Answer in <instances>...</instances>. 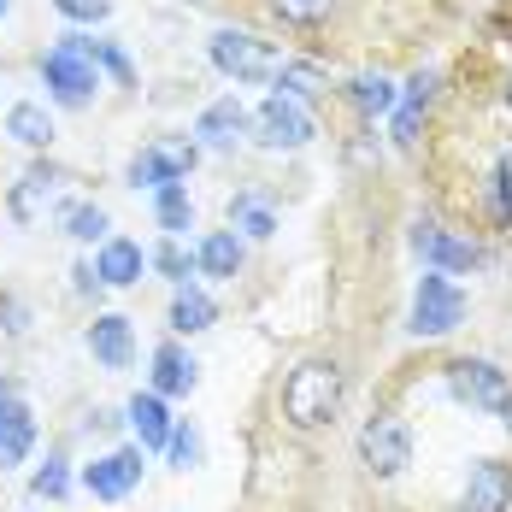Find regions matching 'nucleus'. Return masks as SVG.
Returning a JSON list of instances; mask_svg holds the SVG:
<instances>
[{
	"label": "nucleus",
	"mask_w": 512,
	"mask_h": 512,
	"mask_svg": "<svg viewBox=\"0 0 512 512\" xmlns=\"http://www.w3.org/2000/svg\"><path fill=\"white\" fill-rule=\"evenodd\" d=\"M342 407V365L336 359H301L283 383V418L295 430H318Z\"/></svg>",
	"instance_id": "1"
},
{
	"label": "nucleus",
	"mask_w": 512,
	"mask_h": 512,
	"mask_svg": "<svg viewBox=\"0 0 512 512\" xmlns=\"http://www.w3.org/2000/svg\"><path fill=\"white\" fill-rule=\"evenodd\" d=\"M42 77H48V89L59 106H89V95L101 89L95 65L83 59V36H59V48L42 53Z\"/></svg>",
	"instance_id": "2"
},
{
	"label": "nucleus",
	"mask_w": 512,
	"mask_h": 512,
	"mask_svg": "<svg viewBox=\"0 0 512 512\" xmlns=\"http://www.w3.org/2000/svg\"><path fill=\"white\" fill-rule=\"evenodd\" d=\"M359 460L371 477H401L412 465V430L407 418H395V412H377L365 430H359Z\"/></svg>",
	"instance_id": "3"
},
{
	"label": "nucleus",
	"mask_w": 512,
	"mask_h": 512,
	"mask_svg": "<svg viewBox=\"0 0 512 512\" xmlns=\"http://www.w3.org/2000/svg\"><path fill=\"white\" fill-rule=\"evenodd\" d=\"M212 65L224 77H236V83H271L277 77V53L248 30H218L212 36Z\"/></svg>",
	"instance_id": "4"
},
{
	"label": "nucleus",
	"mask_w": 512,
	"mask_h": 512,
	"mask_svg": "<svg viewBox=\"0 0 512 512\" xmlns=\"http://www.w3.org/2000/svg\"><path fill=\"white\" fill-rule=\"evenodd\" d=\"M460 318H465L460 283L442 277V271H430V277L418 283V295H412V330H418V336H448Z\"/></svg>",
	"instance_id": "5"
},
{
	"label": "nucleus",
	"mask_w": 512,
	"mask_h": 512,
	"mask_svg": "<svg viewBox=\"0 0 512 512\" xmlns=\"http://www.w3.org/2000/svg\"><path fill=\"white\" fill-rule=\"evenodd\" d=\"M448 383H454V395H460L465 407H477V412H501L512 401L507 371L489 365V359H454L448 365Z\"/></svg>",
	"instance_id": "6"
},
{
	"label": "nucleus",
	"mask_w": 512,
	"mask_h": 512,
	"mask_svg": "<svg viewBox=\"0 0 512 512\" xmlns=\"http://www.w3.org/2000/svg\"><path fill=\"white\" fill-rule=\"evenodd\" d=\"M254 124H259V142H265V148H307L312 136H318V130H312V112L301 101H289L283 89L259 106Z\"/></svg>",
	"instance_id": "7"
},
{
	"label": "nucleus",
	"mask_w": 512,
	"mask_h": 512,
	"mask_svg": "<svg viewBox=\"0 0 512 512\" xmlns=\"http://www.w3.org/2000/svg\"><path fill=\"white\" fill-rule=\"evenodd\" d=\"M195 159H201V148L195 142H154V148H142V154L130 159V183L142 189H165V183H183L189 171H195Z\"/></svg>",
	"instance_id": "8"
},
{
	"label": "nucleus",
	"mask_w": 512,
	"mask_h": 512,
	"mask_svg": "<svg viewBox=\"0 0 512 512\" xmlns=\"http://www.w3.org/2000/svg\"><path fill=\"white\" fill-rule=\"evenodd\" d=\"M136 483H142V448H118V454H106L83 471V489L95 501H124Z\"/></svg>",
	"instance_id": "9"
},
{
	"label": "nucleus",
	"mask_w": 512,
	"mask_h": 512,
	"mask_svg": "<svg viewBox=\"0 0 512 512\" xmlns=\"http://www.w3.org/2000/svg\"><path fill=\"white\" fill-rule=\"evenodd\" d=\"M412 248L430 259L442 277H454V271H471V265L483 259V254H477V242H465V236L442 230V224H418V230H412Z\"/></svg>",
	"instance_id": "10"
},
{
	"label": "nucleus",
	"mask_w": 512,
	"mask_h": 512,
	"mask_svg": "<svg viewBox=\"0 0 512 512\" xmlns=\"http://www.w3.org/2000/svg\"><path fill=\"white\" fill-rule=\"evenodd\" d=\"M465 512H507L512 507V471L501 460H477L465 477Z\"/></svg>",
	"instance_id": "11"
},
{
	"label": "nucleus",
	"mask_w": 512,
	"mask_h": 512,
	"mask_svg": "<svg viewBox=\"0 0 512 512\" xmlns=\"http://www.w3.org/2000/svg\"><path fill=\"white\" fill-rule=\"evenodd\" d=\"M30 448H36V418L12 389H0V465L30 460Z\"/></svg>",
	"instance_id": "12"
},
{
	"label": "nucleus",
	"mask_w": 512,
	"mask_h": 512,
	"mask_svg": "<svg viewBox=\"0 0 512 512\" xmlns=\"http://www.w3.org/2000/svg\"><path fill=\"white\" fill-rule=\"evenodd\" d=\"M89 348L101 359L106 371H124L130 354H136V336H130V318H118V312H101L95 324H89Z\"/></svg>",
	"instance_id": "13"
},
{
	"label": "nucleus",
	"mask_w": 512,
	"mask_h": 512,
	"mask_svg": "<svg viewBox=\"0 0 512 512\" xmlns=\"http://www.w3.org/2000/svg\"><path fill=\"white\" fill-rule=\"evenodd\" d=\"M59 183H65V177H59L53 165H30V171L18 177V189H12V218H18V224H36V218L48 212Z\"/></svg>",
	"instance_id": "14"
},
{
	"label": "nucleus",
	"mask_w": 512,
	"mask_h": 512,
	"mask_svg": "<svg viewBox=\"0 0 512 512\" xmlns=\"http://www.w3.org/2000/svg\"><path fill=\"white\" fill-rule=\"evenodd\" d=\"M142 265H148V254H142L136 242L106 236L101 259H95V277H101V283H112V289H130V283H142Z\"/></svg>",
	"instance_id": "15"
},
{
	"label": "nucleus",
	"mask_w": 512,
	"mask_h": 512,
	"mask_svg": "<svg viewBox=\"0 0 512 512\" xmlns=\"http://www.w3.org/2000/svg\"><path fill=\"white\" fill-rule=\"evenodd\" d=\"M242 130H248V112H242L236 95H230V101H212L201 118H195V136L212 142V148H236V142H242Z\"/></svg>",
	"instance_id": "16"
},
{
	"label": "nucleus",
	"mask_w": 512,
	"mask_h": 512,
	"mask_svg": "<svg viewBox=\"0 0 512 512\" xmlns=\"http://www.w3.org/2000/svg\"><path fill=\"white\" fill-rule=\"evenodd\" d=\"M124 412H130V424H136V436H142V454H148V448H165V442H171V430H177L159 395H130V407H124Z\"/></svg>",
	"instance_id": "17"
},
{
	"label": "nucleus",
	"mask_w": 512,
	"mask_h": 512,
	"mask_svg": "<svg viewBox=\"0 0 512 512\" xmlns=\"http://www.w3.org/2000/svg\"><path fill=\"white\" fill-rule=\"evenodd\" d=\"M189 389H195V359L165 342L154 354V395H189Z\"/></svg>",
	"instance_id": "18"
},
{
	"label": "nucleus",
	"mask_w": 512,
	"mask_h": 512,
	"mask_svg": "<svg viewBox=\"0 0 512 512\" xmlns=\"http://www.w3.org/2000/svg\"><path fill=\"white\" fill-rule=\"evenodd\" d=\"M6 136H18L24 148H48V142H53V118H48V106L18 101L12 112H6Z\"/></svg>",
	"instance_id": "19"
},
{
	"label": "nucleus",
	"mask_w": 512,
	"mask_h": 512,
	"mask_svg": "<svg viewBox=\"0 0 512 512\" xmlns=\"http://www.w3.org/2000/svg\"><path fill=\"white\" fill-rule=\"evenodd\" d=\"M201 271L206 277H236V271H242V242H236V230H212V236H206Z\"/></svg>",
	"instance_id": "20"
},
{
	"label": "nucleus",
	"mask_w": 512,
	"mask_h": 512,
	"mask_svg": "<svg viewBox=\"0 0 512 512\" xmlns=\"http://www.w3.org/2000/svg\"><path fill=\"white\" fill-rule=\"evenodd\" d=\"M212 318H218V307L206 301L201 289H189V283H183V289H177V301H171V330H183V336H195V330H206Z\"/></svg>",
	"instance_id": "21"
},
{
	"label": "nucleus",
	"mask_w": 512,
	"mask_h": 512,
	"mask_svg": "<svg viewBox=\"0 0 512 512\" xmlns=\"http://www.w3.org/2000/svg\"><path fill=\"white\" fill-rule=\"evenodd\" d=\"M348 101L365 112V118H383V112H395V83L389 77H354V89H348Z\"/></svg>",
	"instance_id": "22"
},
{
	"label": "nucleus",
	"mask_w": 512,
	"mask_h": 512,
	"mask_svg": "<svg viewBox=\"0 0 512 512\" xmlns=\"http://www.w3.org/2000/svg\"><path fill=\"white\" fill-rule=\"evenodd\" d=\"M59 224H65V236H71V242H101V236H106V212H101V206H65V212H59Z\"/></svg>",
	"instance_id": "23"
},
{
	"label": "nucleus",
	"mask_w": 512,
	"mask_h": 512,
	"mask_svg": "<svg viewBox=\"0 0 512 512\" xmlns=\"http://www.w3.org/2000/svg\"><path fill=\"white\" fill-rule=\"evenodd\" d=\"M271 12L283 24H295V30H312V24H324L336 12V0H271Z\"/></svg>",
	"instance_id": "24"
},
{
	"label": "nucleus",
	"mask_w": 512,
	"mask_h": 512,
	"mask_svg": "<svg viewBox=\"0 0 512 512\" xmlns=\"http://www.w3.org/2000/svg\"><path fill=\"white\" fill-rule=\"evenodd\" d=\"M154 212H159V224L177 236V230H189V195H183V183H165L159 189V201H154Z\"/></svg>",
	"instance_id": "25"
},
{
	"label": "nucleus",
	"mask_w": 512,
	"mask_h": 512,
	"mask_svg": "<svg viewBox=\"0 0 512 512\" xmlns=\"http://www.w3.org/2000/svg\"><path fill=\"white\" fill-rule=\"evenodd\" d=\"M230 218H236V224H242L248 236H271V230H277L271 206H259L254 195H236V201H230Z\"/></svg>",
	"instance_id": "26"
},
{
	"label": "nucleus",
	"mask_w": 512,
	"mask_h": 512,
	"mask_svg": "<svg viewBox=\"0 0 512 512\" xmlns=\"http://www.w3.org/2000/svg\"><path fill=\"white\" fill-rule=\"evenodd\" d=\"M30 489H36L42 501H59V495L71 489V471H65V460H59V454H48V465L36 471V483H30Z\"/></svg>",
	"instance_id": "27"
},
{
	"label": "nucleus",
	"mask_w": 512,
	"mask_h": 512,
	"mask_svg": "<svg viewBox=\"0 0 512 512\" xmlns=\"http://www.w3.org/2000/svg\"><path fill=\"white\" fill-rule=\"evenodd\" d=\"M83 59H89V65H106L118 83H130V59L112 48V42H83Z\"/></svg>",
	"instance_id": "28"
},
{
	"label": "nucleus",
	"mask_w": 512,
	"mask_h": 512,
	"mask_svg": "<svg viewBox=\"0 0 512 512\" xmlns=\"http://www.w3.org/2000/svg\"><path fill=\"white\" fill-rule=\"evenodd\" d=\"M165 454H171V465H183V471H189V465L201 460V436H195L189 424H177V430H171V442H165Z\"/></svg>",
	"instance_id": "29"
},
{
	"label": "nucleus",
	"mask_w": 512,
	"mask_h": 512,
	"mask_svg": "<svg viewBox=\"0 0 512 512\" xmlns=\"http://www.w3.org/2000/svg\"><path fill=\"white\" fill-rule=\"evenodd\" d=\"M277 83H283L289 101H295V95H312V89H318V71H307V65H277Z\"/></svg>",
	"instance_id": "30"
},
{
	"label": "nucleus",
	"mask_w": 512,
	"mask_h": 512,
	"mask_svg": "<svg viewBox=\"0 0 512 512\" xmlns=\"http://www.w3.org/2000/svg\"><path fill=\"white\" fill-rule=\"evenodd\" d=\"M65 18H77V24H95V18H106L112 12V0H53Z\"/></svg>",
	"instance_id": "31"
},
{
	"label": "nucleus",
	"mask_w": 512,
	"mask_h": 512,
	"mask_svg": "<svg viewBox=\"0 0 512 512\" xmlns=\"http://www.w3.org/2000/svg\"><path fill=\"white\" fill-rule=\"evenodd\" d=\"M154 265L165 271V277H177V283H189V254H183L177 242H165V248L154 254Z\"/></svg>",
	"instance_id": "32"
},
{
	"label": "nucleus",
	"mask_w": 512,
	"mask_h": 512,
	"mask_svg": "<svg viewBox=\"0 0 512 512\" xmlns=\"http://www.w3.org/2000/svg\"><path fill=\"white\" fill-rule=\"evenodd\" d=\"M436 101V71H418L407 83V106H430Z\"/></svg>",
	"instance_id": "33"
},
{
	"label": "nucleus",
	"mask_w": 512,
	"mask_h": 512,
	"mask_svg": "<svg viewBox=\"0 0 512 512\" xmlns=\"http://www.w3.org/2000/svg\"><path fill=\"white\" fill-rule=\"evenodd\" d=\"M0 318H6V330H12V336H24V330H30V312H24V301H12V295H0Z\"/></svg>",
	"instance_id": "34"
},
{
	"label": "nucleus",
	"mask_w": 512,
	"mask_h": 512,
	"mask_svg": "<svg viewBox=\"0 0 512 512\" xmlns=\"http://www.w3.org/2000/svg\"><path fill=\"white\" fill-rule=\"evenodd\" d=\"M495 206H501V218H512V165L507 159L495 165Z\"/></svg>",
	"instance_id": "35"
},
{
	"label": "nucleus",
	"mask_w": 512,
	"mask_h": 512,
	"mask_svg": "<svg viewBox=\"0 0 512 512\" xmlns=\"http://www.w3.org/2000/svg\"><path fill=\"white\" fill-rule=\"evenodd\" d=\"M418 112H424V106H401V112H395V142H401V148L418 136Z\"/></svg>",
	"instance_id": "36"
},
{
	"label": "nucleus",
	"mask_w": 512,
	"mask_h": 512,
	"mask_svg": "<svg viewBox=\"0 0 512 512\" xmlns=\"http://www.w3.org/2000/svg\"><path fill=\"white\" fill-rule=\"evenodd\" d=\"M71 277H77V295H95V289H101V277H95V265H77Z\"/></svg>",
	"instance_id": "37"
},
{
	"label": "nucleus",
	"mask_w": 512,
	"mask_h": 512,
	"mask_svg": "<svg viewBox=\"0 0 512 512\" xmlns=\"http://www.w3.org/2000/svg\"><path fill=\"white\" fill-rule=\"evenodd\" d=\"M501 418H507V436H512V401H507V407H501Z\"/></svg>",
	"instance_id": "38"
},
{
	"label": "nucleus",
	"mask_w": 512,
	"mask_h": 512,
	"mask_svg": "<svg viewBox=\"0 0 512 512\" xmlns=\"http://www.w3.org/2000/svg\"><path fill=\"white\" fill-rule=\"evenodd\" d=\"M507 101H512V71H507Z\"/></svg>",
	"instance_id": "39"
},
{
	"label": "nucleus",
	"mask_w": 512,
	"mask_h": 512,
	"mask_svg": "<svg viewBox=\"0 0 512 512\" xmlns=\"http://www.w3.org/2000/svg\"><path fill=\"white\" fill-rule=\"evenodd\" d=\"M0 18H6V0H0Z\"/></svg>",
	"instance_id": "40"
}]
</instances>
